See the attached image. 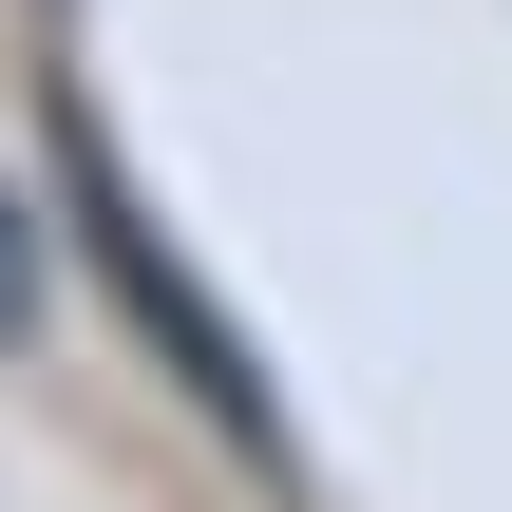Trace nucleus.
I'll use <instances>...</instances> for the list:
<instances>
[{
	"mask_svg": "<svg viewBox=\"0 0 512 512\" xmlns=\"http://www.w3.org/2000/svg\"><path fill=\"white\" fill-rule=\"evenodd\" d=\"M19 323H38V209L0 190V342H19Z\"/></svg>",
	"mask_w": 512,
	"mask_h": 512,
	"instance_id": "nucleus-2",
	"label": "nucleus"
},
{
	"mask_svg": "<svg viewBox=\"0 0 512 512\" xmlns=\"http://www.w3.org/2000/svg\"><path fill=\"white\" fill-rule=\"evenodd\" d=\"M76 228H95V266H114V304H133V323H152V342L190 361V399H209V418H228L247 456H285V418H266V361H247V342H228V323L190 304V266H171V247H152V228L114 209V171H95V133H76Z\"/></svg>",
	"mask_w": 512,
	"mask_h": 512,
	"instance_id": "nucleus-1",
	"label": "nucleus"
}]
</instances>
